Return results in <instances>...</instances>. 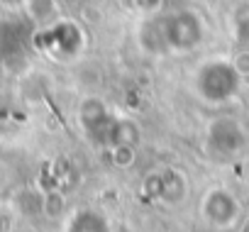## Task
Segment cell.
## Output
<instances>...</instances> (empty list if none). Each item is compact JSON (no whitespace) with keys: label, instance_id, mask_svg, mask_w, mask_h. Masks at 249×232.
<instances>
[{"label":"cell","instance_id":"obj_7","mask_svg":"<svg viewBox=\"0 0 249 232\" xmlns=\"http://www.w3.org/2000/svg\"><path fill=\"white\" fill-rule=\"evenodd\" d=\"M144 191L152 200L161 205H178L188 193V178L178 166H164L147 176Z\"/></svg>","mask_w":249,"mask_h":232},{"label":"cell","instance_id":"obj_11","mask_svg":"<svg viewBox=\"0 0 249 232\" xmlns=\"http://www.w3.org/2000/svg\"><path fill=\"white\" fill-rule=\"evenodd\" d=\"M5 232H30V230H25V227H13V230H5Z\"/></svg>","mask_w":249,"mask_h":232},{"label":"cell","instance_id":"obj_9","mask_svg":"<svg viewBox=\"0 0 249 232\" xmlns=\"http://www.w3.org/2000/svg\"><path fill=\"white\" fill-rule=\"evenodd\" d=\"M132 3H135V8L142 10L144 15H157V13L161 10V5H164V0H132Z\"/></svg>","mask_w":249,"mask_h":232},{"label":"cell","instance_id":"obj_2","mask_svg":"<svg viewBox=\"0 0 249 232\" xmlns=\"http://www.w3.org/2000/svg\"><path fill=\"white\" fill-rule=\"evenodd\" d=\"M244 71L227 56H210L193 71V93L208 105H222L239 95Z\"/></svg>","mask_w":249,"mask_h":232},{"label":"cell","instance_id":"obj_8","mask_svg":"<svg viewBox=\"0 0 249 232\" xmlns=\"http://www.w3.org/2000/svg\"><path fill=\"white\" fill-rule=\"evenodd\" d=\"M59 232H115V225L100 208L78 205L64 215Z\"/></svg>","mask_w":249,"mask_h":232},{"label":"cell","instance_id":"obj_6","mask_svg":"<svg viewBox=\"0 0 249 232\" xmlns=\"http://www.w3.org/2000/svg\"><path fill=\"white\" fill-rule=\"evenodd\" d=\"M37 44L52 59L69 61V59H73V56L81 54V49L86 44V35H83V30L76 22H71V20H56V22H49L37 35Z\"/></svg>","mask_w":249,"mask_h":232},{"label":"cell","instance_id":"obj_1","mask_svg":"<svg viewBox=\"0 0 249 232\" xmlns=\"http://www.w3.org/2000/svg\"><path fill=\"white\" fill-rule=\"evenodd\" d=\"M205 39V22L196 10L147 15L137 30V44L147 54H188Z\"/></svg>","mask_w":249,"mask_h":232},{"label":"cell","instance_id":"obj_3","mask_svg":"<svg viewBox=\"0 0 249 232\" xmlns=\"http://www.w3.org/2000/svg\"><path fill=\"white\" fill-rule=\"evenodd\" d=\"M244 205L239 196L227 186H208L198 200V217L205 227L215 232L234 230L242 222Z\"/></svg>","mask_w":249,"mask_h":232},{"label":"cell","instance_id":"obj_5","mask_svg":"<svg viewBox=\"0 0 249 232\" xmlns=\"http://www.w3.org/2000/svg\"><path fill=\"white\" fill-rule=\"evenodd\" d=\"M205 149L217 159H234L249 149V132L234 118H215L205 130Z\"/></svg>","mask_w":249,"mask_h":232},{"label":"cell","instance_id":"obj_10","mask_svg":"<svg viewBox=\"0 0 249 232\" xmlns=\"http://www.w3.org/2000/svg\"><path fill=\"white\" fill-rule=\"evenodd\" d=\"M0 3H5L8 8H20V5H27L30 0H0Z\"/></svg>","mask_w":249,"mask_h":232},{"label":"cell","instance_id":"obj_4","mask_svg":"<svg viewBox=\"0 0 249 232\" xmlns=\"http://www.w3.org/2000/svg\"><path fill=\"white\" fill-rule=\"evenodd\" d=\"M78 125H81L83 137L93 147H98L103 152H110L115 147V135H117L120 118L110 110V105L103 98L88 95V98L81 100V105H78Z\"/></svg>","mask_w":249,"mask_h":232}]
</instances>
